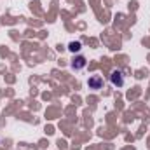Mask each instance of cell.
Wrapping results in <instances>:
<instances>
[{"mask_svg": "<svg viewBox=\"0 0 150 150\" xmlns=\"http://www.w3.org/2000/svg\"><path fill=\"white\" fill-rule=\"evenodd\" d=\"M80 47H82L80 42H70V44H68V51H70V52H77V51H80Z\"/></svg>", "mask_w": 150, "mask_h": 150, "instance_id": "cell-4", "label": "cell"}, {"mask_svg": "<svg viewBox=\"0 0 150 150\" xmlns=\"http://www.w3.org/2000/svg\"><path fill=\"white\" fill-rule=\"evenodd\" d=\"M86 65H87V61H86L84 56H75L74 59H72V63H70V67H72L74 70H82Z\"/></svg>", "mask_w": 150, "mask_h": 150, "instance_id": "cell-3", "label": "cell"}, {"mask_svg": "<svg viewBox=\"0 0 150 150\" xmlns=\"http://www.w3.org/2000/svg\"><path fill=\"white\" fill-rule=\"evenodd\" d=\"M110 82H112L113 87H117V89H120V87H124V84H126V75L122 70H113L112 74H110Z\"/></svg>", "mask_w": 150, "mask_h": 150, "instance_id": "cell-1", "label": "cell"}, {"mask_svg": "<svg viewBox=\"0 0 150 150\" xmlns=\"http://www.w3.org/2000/svg\"><path fill=\"white\" fill-rule=\"evenodd\" d=\"M87 86H89V89H93V91L101 89V87H103V77H101V75H91L89 80H87Z\"/></svg>", "mask_w": 150, "mask_h": 150, "instance_id": "cell-2", "label": "cell"}]
</instances>
